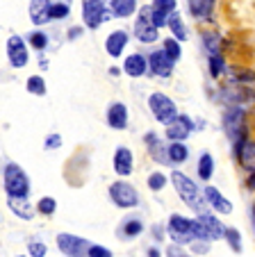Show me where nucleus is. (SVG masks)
Returning a JSON list of instances; mask_svg holds the SVG:
<instances>
[{"instance_id":"obj_8","label":"nucleus","mask_w":255,"mask_h":257,"mask_svg":"<svg viewBox=\"0 0 255 257\" xmlns=\"http://www.w3.org/2000/svg\"><path fill=\"white\" fill-rule=\"evenodd\" d=\"M223 127H226L228 137H230L232 141H237V144H239L241 135H244V112H241L239 107H232V109H228L226 118H223Z\"/></svg>"},{"instance_id":"obj_15","label":"nucleus","mask_w":255,"mask_h":257,"mask_svg":"<svg viewBox=\"0 0 255 257\" xmlns=\"http://www.w3.org/2000/svg\"><path fill=\"white\" fill-rule=\"evenodd\" d=\"M107 123H110L114 130H123L128 125V109H125L123 102H114L107 109Z\"/></svg>"},{"instance_id":"obj_42","label":"nucleus","mask_w":255,"mask_h":257,"mask_svg":"<svg viewBox=\"0 0 255 257\" xmlns=\"http://www.w3.org/2000/svg\"><path fill=\"white\" fill-rule=\"evenodd\" d=\"M166 257H189V255L183 250V248H178V246H168Z\"/></svg>"},{"instance_id":"obj_1","label":"nucleus","mask_w":255,"mask_h":257,"mask_svg":"<svg viewBox=\"0 0 255 257\" xmlns=\"http://www.w3.org/2000/svg\"><path fill=\"white\" fill-rule=\"evenodd\" d=\"M171 182H174V187H176V191H178V196L189 205V207L196 209L198 214L207 212V209H205V196L198 194V187L194 185V182L187 178V175L180 173V171H174V173H171Z\"/></svg>"},{"instance_id":"obj_3","label":"nucleus","mask_w":255,"mask_h":257,"mask_svg":"<svg viewBox=\"0 0 255 257\" xmlns=\"http://www.w3.org/2000/svg\"><path fill=\"white\" fill-rule=\"evenodd\" d=\"M148 107H150V112L155 114V118L159 123H164V125H171L180 116L178 109H176V102L168 96H164V93H153L148 98Z\"/></svg>"},{"instance_id":"obj_34","label":"nucleus","mask_w":255,"mask_h":257,"mask_svg":"<svg viewBox=\"0 0 255 257\" xmlns=\"http://www.w3.org/2000/svg\"><path fill=\"white\" fill-rule=\"evenodd\" d=\"M37 207H39V212H41V214H53V212H55V207H57V203H55V198L46 196V198L39 200Z\"/></svg>"},{"instance_id":"obj_4","label":"nucleus","mask_w":255,"mask_h":257,"mask_svg":"<svg viewBox=\"0 0 255 257\" xmlns=\"http://www.w3.org/2000/svg\"><path fill=\"white\" fill-rule=\"evenodd\" d=\"M196 228H198V221H189V218L180 216V214H174L168 218V232H171V239L178 243H189L194 239H198Z\"/></svg>"},{"instance_id":"obj_10","label":"nucleus","mask_w":255,"mask_h":257,"mask_svg":"<svg viewBox=\"0 0 255 257\" xmlns=\"http://www.w3.org/2000/svg\"><path fill=\"white\" fill-rule=\"evenodd\" d=\"M176 12V0H155L150 5V16H153L155 28L168 25V16Z\"/></svg>"},{"instance_id":"obj_39","label":"nucleus","mask_w":255,"mask_h":257,"mask_svg":"<svg viewBox=\"0 0 255 257\" xmlns=\"http://www.w3.org/2000/svg\"><path fill=\"white\" fill-rule=\"evenodd\" d=\"M89 257H112V252L105 246H92L89 248Z\"/></svg>"},{"instance_id":"obj_38","label":"nucleus","mask_w":255,"mask_h":257,"mask_svg":"<svg viewBox=\"0 0 255 257\" xmlns=\"http://www.w3.org/2000/svg\"><path fill=\"white\" fill-rule=\"evenodd\" d=\"M28 250H30V255L32 257H44L46 255V243H39V241H30V246H28Z\"/></svg>"},{"instance_id":"obj_29","label":"nucleus","mask_w":255,"mask_h":257,"mask_svg":"<svg viewBox=\"0 0 255 257\" xmlns=\"http://www.w3.org/2000/svg\"><path fill=\"white\" fill-rule=\"evenodd\" d=\"M28 91L34 93V96H44V93H46V82H44V78H39V75H32V78L28 80Z\"/></svg>"},{"instance_id":"obj_41","label":"nucleus","mask_w":255,"mask_h":257,"mask_svg":"<svg viewBox=\"0 0 255 257\" xmlns=\"http://www.w3.org/2000/svg\"><path fill=\"white\" fill-rule=\"evenodd\" d=\"M59 146H62V137H59V135H50L48 139H46V148H48V151L59 148Z\"/></svg>"},{"instance_id":"obj_2","label":"nucleus","mask_w":255,"mask_h":257,"mask_svg":"<svg viewBox=\"0 0 255 257\" xmlns=\"http://www.w3.org/2000/svg\"><path fill=\"white\" fill-rule=\"evenodd\" d=\"M3 178H5V191L10 198H28L30 194V180L21 166L16 164H7L3 171Z\"/></svg>"},{"instance_id":"obj_32","label":"nucleus","mask_w":255,"mask_h":257,"mask_svg":"<svg viewBox=\"0 0 255 257\" xmlns=\"http://www.w3.org/2000/svg\"><path fill=\"white\" fill-rule=\"evenodd\" d=\"M226 239L230 241V248H232L235 252H239V250H241V237H239V232H237L235 228H228Z\"/></svg>"},{"instance_id":"obj_16","label":"nucleus","mask_w":255,"mask_h":257,"mask_svg":"<svg viewBox=\"0 0 255 257\" xmlns=\"http://www.w3.org/2000/svg\"><path fill=\"white\" fill-rule=\"evenodd\" d=\"M205 200L214 209H217V212H221V214H230L232 212L230 200L223 198V196L219 194V189H214V187H205Z\"/></svg>"},{"instance_id":"obj_20","label":"nucleus","mask_w":255,"mask_h":257,"mask_svg":"<svg viewBox=\"0 0 255 257\" xmlns=\"http://www.w3.org/2000/svg\"><path fill=\"white\" fill-rule=\"evenodd\" d=\"M123 71L128 73V75H132V78H139V75H144L146 73V59L141 57V55H130V57L125 59L123 64Z\"/></svg>"},{"instance_id":"obj_5","label":"nucleus","mask_w":255,"mask_h":257,"mask_svg":"<svg viewBox=\"0 0 255 257\" xmlns=\"http://www.w3.org/2000/svg\"><path fill=\"white\" fill-rule=\"evenodd\" d=\"M57 246L68 257H89V248H92L84 239L75 237V234H66V232L57 237Z\"/></svg>"},{"instance_id":"obj_7","label":"nucleus","mask_w":255,"mask_h":257,"mask_svg":"<svg viewBox=\"0 0 255 257\" xmlns=\"http://www.w3.org/2000/svg\"><path fill=\"white\" fill-rule=\"evenodd\" d=\"M135 34L137 39L144 41V44H153L157 39V28L153 23V16H150V10H144L137 19V25H135Z\"/></svg>"},{"instance_id":"obj_26","label":"nucleus","mask_w":255,"mask_h":257,"mask_svg":"<svg viewBox=\"0 0 255 257\" xmlns=\"http://www.w3.org/2000/svg\"><path fill=\"white\" fill-rule=\"evenodd\" d=\"M212 3L214 0H189V7H192V14L198 19H207L212 14Z\"/></svg>"},{"instance_id":"obj_23","label":"nucleus","mask_w":255,"mask_h":257,"mask_svg":"<svg viewBox=\"0 0 255 257\" xmlns=\"http://www.w3.org/2000/svg\"><path fill=\"white\" fill-rule=\"evenodd\" d=\"M110 7L114 16H130L137 10V0H112Z\"/></svg>"},{"instance_id":"obj_21","label":"nucleus","mask_w":255,"mask_h":257,"mask_svg":"<svg viewBox=\"0 0 255 257\" xmlns=\"http://www.w3.org/2000/svg\"><path fill=\"white\" fill-rule=\"evenodd\" d=\"M146 144H148L150 155H153L159 164H168V162H171V160H168V151L164 153V146L159 144V139L155 135H146Z\"/></svg>"},{"instance_id":"obj_28","label":"nucleus","mask_w":255,"mask_h":257,"mask_svg":"<svg viewBox=\"0 0 255 257\" xmlns=\"http://www.w3.org/2000/svg\"><path fill=\"white\" fill-rule=\"evenodd\" d=\"M168 28L174 30V34H176V39L178 41H185L187 39V30L183 28V21H180V16H171V19H168Z\"/></svg>"},{"instance_id":"obj_18","label":"nucleus","mask_w":255,"mask_h":257,"mask_svg":"<svg viewBox=\"0 0 255 257\" xmlns=\"http://www.w3.org/2000/svg\"><path fill=\"white\" fill-rule=\"evenodd\" d=\"M114 171L119 175H130L132 173V153L128 148H119L114 153Z\"/></svg>"},{"instance_id":"obj_43","label":"nucleus","mask_w":255,"mask_h":257,"mask_svg":"<svg viewBox=\"0 0 255 257\" xmlns=\"http://www.w3.org/2000/svg\"><path fill=\"white\" fill-rule=\"evenodd\" d=\"M248 187H250V189H255V173H253V178L248 180Z\"/></svg>"},{"instance_id":"obj_9","label":"nucleus","mask_w":255,"mask_h":257,"mask_svg":"<svg viewBox=\"0 0 255 257\" xmlns=\"http://www.w3.org/2000/svg\"><path fill=\"white\" fill-rule=\"evenodd\" d=\"M84 3V23L87 28H98V25L105 21V5H103V0H82Z\"/></svg>"},{"instance_id":"obj_44","label":"nucleus","mask_w":255,"mask_h":257,"mask_svg":"<svg viewBox=\"0 0 255 257\" xmlns=\"http://www.w3.org/2000/svg\"><path fill=\"white\" fill-rule=\"evenodd\" d=\"M253 223H255V207H253Z\"/></svg>"},{"instance_id":"obj_12","label":"nucleus","mask_w":255,"mask_h":257,"mask_svg":"<svg viewBox=\"0 0 255 257\" xmlns=\"http://www.w3.org/2000/svg\"><path fill=\"white\" fill-rule=\"evenodd\" d=\"M30 19L34 25H44L53 19V5L50 0H30Z\"/></svg>"},{"instance_id":"obj_35","label":"nucleus","mask_w":255,"mask_h":257,"mask_svg":"<svg viewBox=\"0 0 255 257\" xmlns=\"http://www.w3.org/2000/svg\"><path fill=\"white\" fill-rule=\"evenodd\" d=\"M164 185H166V178H164L162 173H150V178H148V187H150V189L159 191Z\"/></svg>"},{"instance_id":"obj_37","label":"nucleus","mask_w":255,"mask_h":257,"mask_svg":"<svg viewBox=\"0 0 255 257\" xmlns=\"http://www.w3.org/2000/svg\"><path fill=\"white\" fill-rule=\"evenodd\" d=\"M203 41H205L207 50H210L212 55H219L217 53V50H219V37H217V34H205V37H203Z\"/></svg>"},{"instance_id":"obj_31","label":"nucleus","mask_w":255,"mask_h":257,"mask_svg":"<svg viewBox=\"0 0 255 257\" xmlns=\"http://www.w3.org/2000/svg\"><path fill=\"white\" fill-rule=\"evenodd\" d=\"M164 50H166V55L176 62V59L180 57V44H178V39H166V41H164Z\"/></svg>"},{"instance_id":"obj_17","label":"nucleus","mask_w":255,"mask_h":257,"mask_svg":"<svg viewBox=\"0 0 255 257\" xmlns=\"http://www.w3.org/2000/svg\"><path fill=\"white\" fill-rule=\"evenodd\" d=\"M125 44H128V34L121 32V30L112 32L110 37H107V41H105V50H107V55H112V57H119V55L123 53Z\"/></svg>"},{"instance_id":"obj_27","label":"nucleus","mask_w":255,"mask_h":257,"mask_svg":"<svg viewBox=\"0 0 255 257\" xmlns=\"http://www.w3.org/2000/svg\"><path fill=\"white\" fill-rule=\"evenodd\" d=\"M212 171H214L212 155H210V153H203L201 160H198V175H201V180H210L212 178Z\"/></svg>"},{"instance_id":"obj_40","label":"nucleus","mask_w":255,"mask_h":257,"mask_svg":"<svg viewBox=\"0 0 255 257\" xmlns=\"http://www.w3.org/2000/svg\"><path fill=\"white\" fill-rule=\"evenodd\" d=\"M66 14H68V7L64 5V3H57V5H53V19H64Z\"/></svg>"},{"instance_id":"obj_30","label":"nucleus","mask_w":255,"mask_h":257,"mask_svg":"<svg viewBox=\"0 0 255 257\" xmlns=\"http://www.w3.org/2000/svg\"><path fill=\"white\" fill-rule=\"evenodd\" d=\"M141 230H144V225H141V221H125L123 228H121V234H125V237H137V234H141Z\"/></svg>"},{"instance_id":"obj_25","label":"nucleus","mask_w":255,"mask_h":257,"mask_svg":"<svg viewBox=\"0 0 255 257\" xmlns=\"http://www.w3.org/2000/svg\"><path fill=\"white\" fill-rule=\"evenodd\" d=\"M241 164L246 166V169L255 171V141H246V144H241Z\"/></svg>"},{"instance_id":"obj_13","label":"nucleus","mask_w":255,"mask_h":257,"mask_svg":"<svg viewBox=\"0 0 255 257\" xmlns=\"http://www.w3.org/2000/svg\"><path fill=\"white\" fill-rule=\"evenodd\" d=\"M192 118L185 116V114H180L178 118H176L171 125H166V137L171 141H183L189 137V132H192Z\"/></svg>"},{"instance_id":"obj_36","label":"nucleus","mask_w":255,"mask_h":257,"mask_svg":"<svg viewBox=\"0 0 255 257\" xmlns=\"http://www.w3.org/2000/svg\"><path fill=\"white\" fill-rule=\"evenodd\" d=\"M223 71V59H221V55H210V73L217 78L219 73Z\"/></svg>"},{"instance_id":"obj_19","label":"nucleus","mask_w":255,"mask_h":257,"mask_svg":"<svg viewBox=\"0 0 255 257\" xmlns=\"http://www.w3.org/2000/svg\"><path fill=\"white\" fill-rule=\"evenodd\" d=\"M198 221H201L203 225H205L207 230H210V234L214 239H221V237H226V232H228V228H223L221 223H219V218L217 216H212L210 212H203V214H198Z\"/></svg>"},{"instance_id":"obj_6","label":"nucleus","mask_w":255,"mask_h":257,"mask_svg":"<svg viewBox=\"0 0 255 257\" xmlns=\"http://www.w3.org/2000/svg\"><path fill=\"white\" fill-rule=\"evenodd\" d=\"M110 196L119 207H135V205L139 203L137 189L132 185H128V182H114V185L110 187Z\"/></svg>"},{"instance_id":"obj_24","label":"nucleus","mask_w":255,"mask_h":257,"mask_svg":"<svg viewBox=\"0 0 255 257\" xmlns=\"http://www.w3.org/2000/svg\"><path fill=\"white\" fill-rule=\"evenodd\" d=\"M187 157H189V151H187V146H185V144L174 141V144L168 146V160L174 162V164H183Z\"/></svg>"},{"instance_id":"obj_14","label":"nucleus","mask_w":255,"mask_h":257,"mask_svg":"<svg viewBox=\"0 0 255 257\" xmlns=\"http://www.w3.org/2000/svg\"><path fill=\"white\" fill-rule=\"evenodd\" d=\"M171 68H174V59L166 55V50H157V53L150 55V71L153 73L166 78L168 73H171Z\"/></svg>"},{"instance_id":"obj_33","label":"nucleus","mask_w":255,"mask_h":257,"mask_svg":"<svg viewBox=\"0 0 255 257\" xmlns=\"http://www.w3.org/2000/svg\"><path fill=\"white\" fill-rule=\"evenodd\" d=\"M30 44L37 50H44L46 46H48V37H46L44 32H34V34H30Z\"/></svg>"},{"instance_id":"obj_22","label":"nucleus","mask_w":255,"mask_h":257,"mask_svg":"<svg viewBox=\"0 0 255 257\" xmlns=\"http://www.w3.org/2000/svg\"><path fill=\"white\" fill-rule=\"evenodd\" d=\"M10 209L16 214V216L30 221L32 218V207L28 205V198H10Z\"/></svg>"},{"instance_id":"obj_11","label":"nucleus","mask_w":255,"mask_h":257,"mask_svg":"<svg viewBox=\"0 0 255 257\" xmlns=\"http://www.w3.org/2000/svg\"><path fill=\"white\" fill-rule=\"evenodd\" d=\"M7 57H10L12 66L21 68L28 64V48H25L23 39H19V37H10V41H7Z\"/></svg>"}]
</instances>
